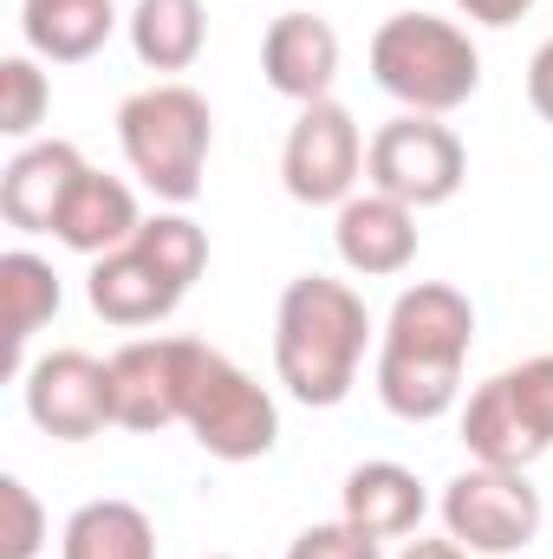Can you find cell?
<instances>
[{
  "label": "cell",
  "instance_id": "6da1fadb",
  "mask_svg": "<svg viewBox=\"0 0 553 559\" xmlns=\"http://www.w3.org/2000/svg\"><path fill=\"white\" fill-rule=\"evenodd\" d=\"M469 332H475V312L456 286L423 280L411 293H398L391 325H385V352H378V397L391 417L436 423L456 404Z\"/></svg>",
  "mask_w": 553,
  "mask_h": 559
},
{
  "label": "cell",
  "instance_id": "7a4b0ae2",
  "mask_svg": "<svg viewBox=\"0 0 553 559\" xmlns=\"http://www.w3.org/2000/svg\"><path fill=\"white\" fill-rule=\"evenodd\" d=\"M365 299L345 280L306 274L280 293L274 312V365L280 384L306 404V411H332L345 404V391L358 384V358H365Z\"/></svg>",
  "mask_w": 553,
  "mask_h": 559
},
{
  "label": "cell",
  "instance_id": "3957f363",
  "mask_svg": "<svg viewBox=\"0 0 553 559\" xmlns=\"http://www.w3.org/2000/svg\"><path fill=\"white\" fill-rule=\"evenodd\" d=\"M209 267V241L189 215H156L143 222L138 241L118 254H98L92 267V312L111 325H156L176 312V299L189 293V280Z\"/></svg>",
  "mask_w": 553,
  "mask_h": 559
},
{
  "label": "cell",
  "instance_id": "277c9868",
  "mask_svg": "<svg viewBox=\"0 0 553 559\" xmlns=\"http://www.w3.org/2000/svg\"><path fill=\"white\" fill-rule=\"evenodd\" d=\"M372 79L411 105L423 118H443L456 105L475 98L482 85V52L469 46L462 26L436 20V13H391L372 39Z\"/></svg>",
  "mask_w": 553,
  "mask_h": 559
},
{
  "label": "cell",
  "instance_id": "5b68a950",
  "mask_svg": "<svg viewBox=\"0 0 553 559\" xmlns=\"http://www.w3.org/2000/svg\"><path fill=\"white\" fill-rule=\"evenodd\" d=\"M118 143H125L131 169H138L163 202H189L202 189V163H209V143H215V118H209L202 92H189V85H150L138 98H125Z\"/></svg>",
  "mask_w": 553,
  "mask_h": 559
},
{
  "label": "cell",
  "instance_id": "8992f818",
  "mask_svg": "<svg viewBox=\"0 0 553 559\" xmlns=\"http://www.w3.org/2000/svg\"><path fill=\"white\" fill-rule=\"evenodd\" d=\"M183 423L196 429V442L222 462H255L268 455L280 436V411L274 397L235 371L222 352L209 345H189V378H183Z\"/></svg>",
  "mask_w": 553,
  "mask_h": 559
},
{
  "label": "cell",
  "instance_id": "52a82bcc",
  "mask_svg": "<svg viewBox=\"0 0 553 559\" xmlns=\"http://www.w3.org/2000/svg\"><path fill=\"white\" fill-rule=\"evenodd\" d=\"M462 442L489 468H528L553 449V358L495 371L462 417Z\"/></svg>",
  "mask_w": 553,
  "mask_h": 559
},
{
  "label": "cell",
  "instance_id": "ba28073f",
  "mask_svg": "<svg viewBox=\"0 0 553 559\" xmlns=\"http://www.w3.org/2000/svg\"><path fill=\"white\" fill-rule=\"evenodd\" d=\"M443 527L469 554H521L541 534V488H528L521 468H462L443 488Z\"/></svg>",
  "mask_w": 553,
  "mask_h": 559
},
{
  "label": "cell",
  "instance_id": "9c48e42d",
  "mask_svg": "<svg viewBox=\"0 0 553 559\" xmlns=\"http://www.w3.org/2000/svg\"><path fill=\"white\" fill-rule=\"evenodd\" d=\"M365 169H372V182H378L385 195H398V202H411V209H436V202H449V195L462 189L469 156H462V143H456L449 124L411 111V118H391V124L372 138Z\"/></svg>",
  "mask_w": 553,
  "mask_h": 559
},
{
  "label": "cell",
  "instance_id": "30bf717a",
  "mask_svg": "<svg viewBox=\"0 0 553 559\" xmlns=\"http://www.w3.org/2000/svg\"><path fill=\"white\" fill-rule=\"evenodd\" d=\"M358 163H365V143L345 105L319 98L299 111V124L286 131V156H280V176H286V195L293 202H352V182H358Z\"/></svg>",
  "mask_w": 553,
  "mask_h": 559
},
{
  "label": "cell",
  "instance_id": "8fae6325",
  "mask_svg": "<svg viewBox=\"0 0 553 559\" xmlns=\"http://www.w3.org/2000/svg\"><path fill=\"white\" fill-rule=\"evenodd\" d=\"M26 417L59 442H85L111 423V365L92 352H52L26 371Z\"/></svg>",
  "mask_w": 553,
  "mask_h": 559
},
{
  "label": "cell",
  "instance_id": "7c38bea8",
  "mask_svg": "<svg viewBox=\"0 0 553 559\" xmlns=\"http://www.w3.org/2000/svg\"><path fill=\"white\" fill-rule=\"evenodd\" d=\"M196 338H138L111 358V423L125 429H163L183 423V378H189Z\"/></svg>",
  "mask_w": 553,
  "mask_h": 559
},
{
  "label": "cell",
  "instance_id": "4fadbf2b",
  "mask_svg": "<svg viewBox=\"0 0 553 559\" xmlns=\"http://www.w3.org/2000/svg\"><path fill=\"white\" fill-rule=\"evenodd\" d=\"M79 176H85V156L72 143H59V138L33 143L0 176V215L20 235H52L59 215H66V202H72V189H79Z\"/></svg>",
  "mask_w": 553,
  "mask_h": 559
},
{
  "label": "cell",
  "instance_id": "5bb4252c",
  "mask_svg": "<svg viewBox=\"0 0 553 559\" xmlns=\"http://www.w3.org/2000/svg\"><path fill=\"white\" fill-rule=\"evenodd\" d=\"M332 241H339V261H345L352 274H372V280L404 274L416 261V209L398 202V195H385V189L352 195V202H339Z\"/></svg>",
  "mask_w": 553,
  "mask_h": 559
},
{
  "label": "cell",
  "instance_id": "9a60e30c",
  "mask_svg": "<svg viewBox=\"0 0 553 559\" xmlns=\"http://www.w3.org/2000/svg\"><path fill=\"white\" fill-rule=\"evenodd\" d=\"M261 72L280 98L319 105L339 79V33L319 13H280L261 39Z\"/></svg>",
  "mask_w": 553,
  "mask_h": 559
},
{
  "label": "cell",
  "instance_id": "2e32d148",
  "mask_svg": "<svg viewBox=\"0 0 553 559\" xmlns=\"http://www.w3.org/2000/svg\"><path fill=\"white\" fill-rule=\"evenodd\" d=\"M138 228H143V222H138V202H131V189H125L118 176H98V169H85L52 235H59L72 254H118V248H131V241H138Z\"/></svg>",
  "mask_w": 553,
  "mask_h": 559
},
{
  "label": "cell",
  "instance_id": "e0dca14e",
  "mask_svg": "<svg viewBox=\"0 0 553 559\" xmlns=\"http://www.w3.org/2000/svg\"><path fill=\"white\" fill-rule=\"evenodd\" d=\"M345 521L372 540H398L423 521V488L398 462H365L345 475Z\"/></svg>",
  "mask_w": 553,
  "mask_h": 559
},
{
  "label": "cell",
  "instance_id": "ac0fdd59",
  "mask_svg": "<svg viewBox=\"0 0 553 559\" xmlns=\"http://www.w3.org/2000/svg\"><path fill=\"white\" fill-rule=\"evenodd\" d=\"M202 39H209L202 0H138V13H131V52H138L150 72L196 66L202 59Z\"/></svg>",
  "mask_w": 553,
  "mask_h": 559
},
{
  "label": "cell",
  "instance_id": "d6986e66",
  "mask_svg": "<svg viewBox=\"0 0 553 559\" xmlns=\"http://www.w3.org/2000/svg\"><path fill=\"white\" fill-rule=\"evenodd\" d=\"M111 0H26V46L72 66L111 39Z\"/></svg>",
  "mask_w": 553,
  "mask_h": 559
},
{
  "label": "cell",
  "instance_id": "ffe728a7",
  "mask_svg": "<svg viewBox=\"0 0 553 559\" xmlns=\"http://www.w3.org/2000/svg\"><path fill=\"white\" fill-rule=\"evenodd\" d=\"M0 312H7V371H20L26 338L59 312V274L39 254H0Z\"/></svg>",
  "mask_w": 553,
  "mask_h": 559
},
{
  "label": "cell",
  "instance_id": "44dd1931",
  "mask_svg": "<svg viewBox=\"0 0 553 559\" xmlns=\"http://www.w3.org/2000/svg\"><path fill=\"white\" fill-rule=\"evenodd\" d=\"M66 559H156V527L131 501H85L66 521Z\"/></svg>",
  "mask_w": 553,
  "mask_h": 559
},
{
  "label": "cell",
  "instance_id": "7402d4cb",
  "mask_svg": "<svg viewBox=\"0 0 553 559\" xmlns=\"http://www.w3.org/2000/svg\"><path fill=\"white\" fill-rule=\"evenodd\" d=\"M0 131L7 138H26L33 124H39V111H46V79H39V66L33 59H7L0 66Z\"/></svg>",
  "mask_w": 553,
  "mask_h": 559
},
{
  "label": "cell",
  "instance_id": "603a6c76",
  "mask_svg": "<svg viewBox=\"0 0 553 559\" xmlns=\"http://www.w3.org/2000/svg\"><path fill=\"white\" fill-rule=\"evenodd\" d=\"M0 514H7V527H0V559H33L39 554V540H46V514H39V501L26 495V481H0Z\"/></svg>",
  "mask_w": 553,
  "mask_h": 559
},
{
  "label": "cell",
  "instance_id": "cb8c5ba5",
  "mask_svg": "<svg viewBox=\"0 0 553 559\" xmlns=\"http://www.w3.org/2000/svg\"><path fill=\"white\" fill-rule=\"evenodd\" d=\"M286 559H378V540L358 534L352 521H332V527H306Z\"/></svg>",
  "mask_w": 553,
  "mask_h": 559
},
{
  "label": "cell",
  "instance_id": "d4e9b609",
  "mask_svg": "<svg viewBox=\"0 0 553 559\" xmlns=\"http://www.w3.org/2000/svg\"><path fill=\"white\" fill-rule=\"evenodd\" d=\"M528 105H534V111L553 124V39L534 52V59H528Z\"/></svg>",
  "mask_w": 553,
  "mask_h": 559
},
{
  "label": "cell",
  "instance_id": "484cf974",
  "mask_svg": "<svg viewBox=\"0 0 553 559\" xmlns=\"http://www.w3.org/2000/svg\"><path fill=\"white\" fill-rule=\"evenodd\" d=\"M456 7H462L469 20H482V26H515L534 0H456Z\"/></svg>",
  "mask_w": 553,
  "mask_h": 559
},
{
  "label": "cell",
  "instance_id": "4316f807",
  "mask_svg": "<svg viewBox=\"0 0 553 559\" xmlns=\"http://www.w3.org/2000/svg\"><path fill=\"white\" fill-rule=\"evenodd\" d=\"M404 559H462V547H456V540H411Z\"/></svg>",
  "mask_w": 553,
  "mask_h": 559
},
{
  "label": "cell",
  "instance_id": "83f0119b",
  "mask_svg": "<svg viewBox=\"0 0 553 559\" xmlns=\"http://www.w3.org/2000/svg\"><path fill=\"white\" fill-rule=\"evenodd\" d=\"M215 559H228V554H215Z\"/></svg>",
  "mask_w": 553,
  "mask_h": 559
}]
</instances>
